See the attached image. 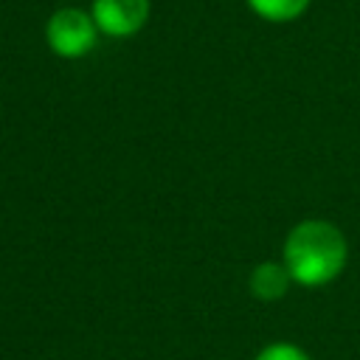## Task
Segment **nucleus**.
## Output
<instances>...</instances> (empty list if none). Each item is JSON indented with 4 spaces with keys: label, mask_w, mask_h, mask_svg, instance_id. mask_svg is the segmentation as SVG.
Listing matches in <instances>:
<instances>
[{
    "label": "nucleus",
    "mask_w": 360,
    "mask_h": 360,
    "mask_svg": "<svg viewBox=\"0 0 360 360\" xmlns=\"http://www.w3.org/2000/svg\"><path fill=\"white\" fill-rule=\"evenodd\" d=\"M349 262V242L329 219H301L290 228L281 264L301 287H323L335 281Z\"/></svg>",
    "instance_id": "1"
},
{
    "label": "nucleus",
    "mask_w": 360,
    "mask_h": 360,
    "mask_svg": "<svg viewBox=\"0 0 360 360\" xmlns=\"http://www.w3.org/2000/svg\"><path fill=\"white\" fill-rule=\"evenodd\" d=\"M96 34H98V28H96L93 14L73 8V6L53 11L45 25L48 48L62 59H79V56L90 53L96 45Z\"/></svg>",
    "instance_id": "2"
},
{
    "label": "nucleus",
    "mask_w": 360,
    "mask_h": 360,
    "mask_svg": "<svg viewBox=\"0 0 360 360\" xmlns=\"http://www.w3.org/2000/svg\"><path fill=\"white\" fill-rule=\"evenodd\" d=\"M96 28L107 37H132L149 20V0H93Z\"/></svg>",
    "instance_id": "3"
},
{
    "label": "nucleus",
    "mask_w": 360,
    "mask_h": 360,
    "mask_svg": "<svg viewBox=\"0 0 360 360\" xmlns=\"http://www.w3.org/2000/svg\"><path fill=\"white\" fill-rule=\"evenodd\" d=\"M290 273L281 262H262L250 270V278H248V287H250V295L259 298V301H278L287 295L290 290Z\"/></svg>",
    "instance_id": "4"
},
{
    "label": "nucleus",
    "mask_w": 360,
    "mask_h": 360,
    "mask_svg": "<svg viewBox=\"0 0 360 360\" xmlns=\"http://www.w3.org/2000/svg\"><path fill=\"white\" fill-rule=\"evenodd\" d=\"M248 6L267 22H290L309 8V0H248Z\"/></svg>",
    "instance_id": "5"
},
{
    "label": "nucleus",
    "mask_w": 360,
    "mask_h": 360,
    "mask_svg": "<svg viewBox=\"0 0 360 360\" xmlns=\"http://www.w3.org/2000/svg\"><path fill=\"white\" fill-rule=\"evenodd\" d=\"M253 360H309V354L295 343H270L264 346Z\"/></svg>",
    "instance_id": "6"
}]
</instances>
